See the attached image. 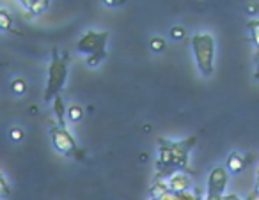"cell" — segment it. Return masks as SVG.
Returning <instances> with one entry per match:
<instances>
[{
  "label": "cell",
  "mask_w": 259,
  "mask_h": 200,
  "mask_svg": "<svg viewBox=\"0 0 259 200\" xmlns=\"http://www.w3.org/2000/svg\"><path fill=\"white\" fill-rule=\"evenodd\" d=\"M158 160H156L155 179H167L174 172H187L192 174L190 153L197 143V136L192 135L183 140L158 138Z\"/></svg>",
  "instance_id": "cell-1"
},
{
  "label": "cell",
  "mask_w": 259,
  "mask_h": 200,
  "mask_svg": "<svg viewBox=\"0 0 259 200\" xmlns=\"http://www.w3.org/2000/svg\"><path fill=\"white\" fill-rule=\"evenodd\" d=\"M68 52H59L57 48L52 50V61L48 66V80L47 90H45V101H52L61 90L64 89L66 80H68Z\"/></svg>",
  "instance_id": "cell-2"
},
{
  "label": "cell",
  "mask_w": 259,
  "mask_h": 200,
  "mask_svg": "<svg viewBox=\"0 0 259 200\" xmlns=\"http://www.w3.org/2000/svg\"><path fill=\"white\" fill-rule=\"evenodd\" d=\"M107 41L108 32L107 30H87L76 43V50L85 55V64L89 68H96L107 59Z\"/></svg>",
  "instance_id": "cell-3"
},
{
  "label": "cell",
  "mask_w": 259,
  "mask_h": 200,
  "mask_svg": "<svg viewBox=\"0 0 259 200\" xmlns=\"http://www.w3.org/2000/svg\"><path fill=\"white\" fill-rule=\"evenodd\" d=\"M190 43L199 73L202 76H211L213 66H215V39L213 36L211 34H195Z\"/></svg>",
  "instance_id": "cell-4"
},
{
  "label": "cell",
  "mask_w": 259,
  "mask_h": 200,
  "mask_svg": "<svg viewBox=\"0 0 259 200\" xmlns=\"http://www.w3.org/2000/svg\"><path fill=\"white\" fill-rule=\"evenodd\" d=\"M50 138L54 143L55 151L66 158H75V160H85V153L78 147L76 140L71 136L68 128H61V126H54L50 129Z\"/></svg>",
  "instance_id": "cell-5"
},
{
  "label": "cell",
  "mask_w": 259,
  "mask_h": 200,
  "mask_svg": "<svg viewBox=\"0 0 259 200\" xmlns=\"http://www.w3.org/2000/svg\"><path fill=\"white\" fill-rule=\"evenodd\" d=\"M227 181H229V174L224 167L211 168L208 175V188H206L204 200H222L226 195Z\"/></svg>",
  "instance_id": "cell-6"
},
{
  "label": "cell",
  "mask_w": 259,
  "mask_h": 200,
  "mask_svg": "<svg viewBox=\"0 0 259 200\" xmlns=\"http://www.w3.org/2000/svg\"><path fill=\"white\" fill-rule=\"evenodd\" d=\"M167 188L172 193H181V191H188L192 188V177L187 172H174L169 177L165 179Z\"/></svg>",
  "instance_id": "cell-7"
},
{
  "label": "cell",
  "mask_w": 259,
  "mask_h": 200,
  "mask_svg": "<svg viewBox=\"0 0 259 200\" xmlns=\"http://www.w3.org/2000/svg\"><path fill=\"white\" fill-rule=\"evenodd\" d=\"M250 163V156H245V154L241 153H231L229 156H227V161H226V170L227 174H240V172H243L245 168H247V165Z\"/></svg>",
  "instance_id": "cell-8"
},
{
  "label": "cell",
  "mask_w": 259,
  "mask_h": 200,
  "mask_svg": "<svg viewBox=\"0 0 259 200\" xmlns=\"http://www.w3.org/2000/svg\"><path fill=\"white\" fill-rule=\"evenodd\" d=\"M0 30H6V32H11V34H22L15 29V18L6 9H0Z\"/></svg>",
  "instance_id": "cell-9"
},
{
  "label": "cell",
  "mask_w": 259,
  "mask_h": 200,
  "mask_svg": "<svg viewBox=\"0 0 259 200\" xmlns=\"http://www.w3.org/2000/svg\"><path fill=\"white\" fill-rule=\"evenodd\" d=\"M167 191H169V188H167L165 179H155L151 188L148 189V195H149V198H160V196L165 195Z\"/></svg>",
  "instance_id": "cell-10"
},
{
  "label": "cell",
  "mask_w": 259,
  "mask_h": 200,
  "mask_svg": "<svg viewBox=\"0 0 259 200\" xmlns=\"http://www.w3.org/2000/svg\"><path fill=\"white\" fill-rule=\"evenodd\" d=\"M54 112L55 117H57V122L61 128H66V114H64V101H62L61 94L54 97Z\"/></svg>",
  "instance_id": "cell-11"
},
{
  "label": "cell",
  "mask_w": 259,
  "mask_h": 200,
  "mask_svg": "<svg viewBox=\"0 0 259 200\" xmlns=\"http://www.w3.org/2000/svg\"><path fill=\"white\" fill-rule=\"evenodd\" d=\"M158 200H201L195 193H192L190 189L188 191H181V193H172L167 191L165 195H162Z\"/></svg>",
  "instance_id": "cell-12"
},
{
  "label": "cell",
  "mask_w": 259,
  "mask_h": 200,
  "mask_svg": "<svg viewBox=\"0 0 259 200\" xmlns=\"http://www.w3.org/2000/svg\"><path fill=\"white\" fill-rule=\"evenodd\" d=\"M48 6H50V0H32V6H30L29 11H30V15L39 16L47 11Z\"/></svg>",
  "instance_id": "cell-13"
},
{
  "label": "cell",
  "mask_w": 259,
  "mask_h": 200,
  "mask_svg": "<svg viewBox=\"0 0 259 200\" xmlns=\"http://www.w3.org/2000/svg\"><path fill=\"white\" fill-rule=\"evenodd\" d=\"M68 119L71 122H80L83 119V108L80 107V105H71V107L68 108Z\"/></svg>",
  "instance_id": "cell-14"
},
{
  "label": "cell",
  "mask_w": 259,
  "mask_h": 200,
  "mask_svg": "<svg viewBox=\"0 0 259 200\" xmlns=\"http://www.w3.org/2000/svg\"><path fill=\"white\" fill-rule=\"evenodd\" d=\"M11 90L15 96H23L27 92V82L23 78H15L11 82Z\"/></svg>",
  "instance_id": "cell-15"
},
{
  "label": "cell",
  "mask_w": 259,
  "mask_h": 200,
  "mask_svg": "<svg viewBox=\"0 0 259 200\" xmlns=\"http://www.w3.org/2000/svg\"><path fill=\"white\" fill-rule=\"evenodd\" d=\"M11 195V186H9L8 179H6V175L0 172V200L8 198V196Z\"/></svg>",
  "instance_id": "cell-16"
},
{
  "label": "cell",
  "mask_w": 259,
  "mask_h": 200,
  "mask_svg": "<svg viewBox=\"0 0 259 200\" xmlns=\"http://www.w3.org/2000/svg\"><path fill=\"white\" fill-rule=\"evenodd\" d=\"M247 29L250 30V36H252V43H254V46H257V29H259V22L257 20H250V22L247 23Z\"/></svg>",
  "instance_id": "cell-17"
},
{
  "label": "cell",
  "mask_w": 259,
  "mask_h": 200,
  "mask_svg": "<svg viewBox=\"0 0 259 200\" xmlns=\"http://www.w3.org/2000/svg\"><path fill=\"white\" fill-rule=\"evenodd\" d=\"M149 46H151L153 52H163L165 50V39L163 37H153L149 41Z\"/></svg>",
  "instance_id": "cell-18"
},
{
  "label": "cell",
  "mask_w": 259,
  "mask_h": 200,
  "mask_svg": "<svg viewBox=\"0 0 259 200\" xmlns=\"http://www.w3.org/2000/svg\"><path fill=\"white\" fill-rule=\"evenodd\" d=\"M23 136H25V133H23L22 128H11L9 129V138H11L13 142H22Z\"/></svg>",
  "instance_id": "cell-19"
},
{
  "label": "cell",
  "mask_w": 259,
  "mask_h": 200,
  "mask_svg": "<svg viewBox=\"0 0 259 200\" xmlns=\"http://www.w3.org/2000/svg\"><path fill=\"white\" fill-rule=\"evenodd\" d=\"M170 36H172V39H185L187 37V30L183 29V27H172L170 29Z\"/></svg>",
  "instance_id": "cell-20"
},
{
  "label": "cell",
  "mask_w": 259,
  "mask_h": 200,
  "mask_svg": "<svg viewBox=\"0 0 259 200\" xmlns=\"http://www.w3.org/2000/svg\"><path fill=\"white\" fill-rule=\"evenodd\" d=\"M245 11H247V15L255 16L257 15V4H255V2H248L247 8H245Z\"/></svg>",
  "instance_id": "cell-21"
},
{
  "label": "cell",
  "mask_w": 259,
  "mask_h": 200,
  "mask_svg": "<svg viewBox=\"0 0 259 200\" xmlns=\"http://www.w3.org/2000/svg\"><path fill=\"white\" fill-rule=\"evenodd\" d=\"M126 0H103V4L107 6V8H119V6L124 4Z\"/></svg>",
  "instance_id": "cell-22"
},
{
  "label": "cell",
  "mask_w": 259,
  "mask_h": 200,
  "mask_svg": "<svg viewBox=\"0 0 259 200\" xmlns=\"http://www.w3.org/2000/svg\"><path fill=\"white\" fill-rule=\"evenodd\" d=\"M222 200H241L238 195H234V193H231V195H224Z\"/></svg>",
  "instance_id": "cell-23"
},
{
  "label": "cell",
  "mask_w": 259,
  "mask_h": 200,
  "mask_svg": "<svg viewBox=\"0 0 259 200\" xmlns=\"http://www.w3.org/2000/svg\"><path fill=\"white\" fill-rule=\"evenodd\" d=\"M20 4L23 6L25 9H30V6H32V0H18Z\"/></svg>",
  "instance_id": "cell-24"
}]
</instances>
